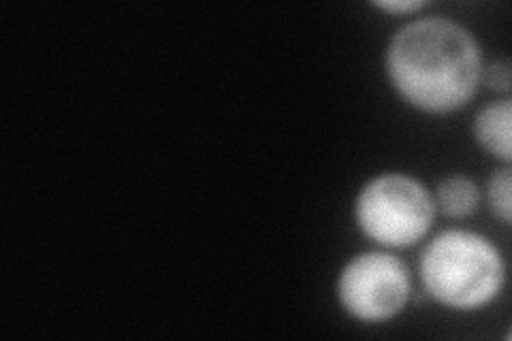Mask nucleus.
<instances>
[{
	"label": "nucleus",
	"mask_w": 512,
	"mask_h": 341,
	"mask_svg": "<svg viewBox=\"0 0 512 341\" xmlns=\"http://www.w3.org/2000/svg\"><path fill=\"white\" fill-rule=\"evenodd\" d=\"M335 292L350 318L380 324L406 310L412 280L402 258L387 250H370L352 256L342 267Z\"/></svg>",
	"instance_id": "4"
},
{
	"label": "nucleus",
	"mask_w": 512,
	"mask_h": 341,
	"mask_svg": "<svg viewBox=\"0 0 512 341\" xmlns=\"http://www.w3.org/2000/svg\"><path fill=\"white\" fill-rule=\"evenodd\" d=\"M510 186H512V180H510L508 165H504L498 171H493V175L489 177V182H487L489 207L493 211V216L500 218L504 224H510V211H512Z\"/></svg>",
	"instance_id": "7"
},
{
	"label": "nucleus",
	"mask_w": 512,
	"mask_h": 341,
	"mask_svg": "<svg viewBox=\"0 0 512 341\" xmlns=\"http://www.w3.org/2000/svg\"><path fill=\"white\" fill-rule=\"evenodd\" d=\"M384 71L399 99L429 116L468 105L485 64L472 32L448 18H421L399 28L384 52Z\"/></svg>",
	"instance_id": "1"
},
{
	"label": "nucleus",
	"mask_w": 512,
	"mask_h": 341,
	"mask_svg": "<svg viewBox=\"0 0 512 341\" xmlns=\"http://www.w3.org/2000/svg\"><path fill=\"white\" fill-rule=\"evenodd\" d=\"M510 120L512 105L508 99L485 105L476 113L472 133L476 143L493 158L510 165Z\"/></svg>",
	"instance_id": "5"
},
{
	"label": "nucleus",
	"mask_w": 512,
	"mask_h": 341,
	"mask_svg": "<svg viewBox=\"0 0 512 341\" xmlns=\"http://www.w3.org/2000/svg\"><path fill=\"white\" fill-rule=\"evenodd\" d=\"M419 275L427 295L453 312H478L500 297L506 282L502 252L485 235L448 229L431 239Z\"/></svg>",
	"instance_id": "2"
},
{
	"label": "nucleus",
	"mask_w": 512,
	"mask_h": 341,
	"mask_svg": "<svg viewBox=\"0 0 512 341\" xmlns=\"http://www.w3.org/2000/svg\"><path fill=\"white\" fill-rule=\"evenodd\" d=\"M434 218V194L406 173L372 177L355 201L359 231L376 246L391 250L416 246L431 231Z\"/></svg>",
	"instance_id": "3"
},
{
	"label": "nucleus",
	"mask_w": 512,
	"mask_h": 341,
	"mask_svg": "<svg viewBox=\"0 0 512 341\" xmlns=\"http://www.w3.org/2000/svg\"><path fill=\"white\" fill-rule=\"evenodd\" d=\"M427 3L423 0H382V3H374L376 9L387 11L391 15H412L416 11H421Z\"/></svg>",
	"instance_id": "8"
},
{
	"label": "nucleus",
	"mask_w": 512,
	"mask_h": 341,
	"mask_svg": "<svg viewBox=\"0 0 512 341\" xmlns=\"http://www.w3.org/2000/svg\"><path fill=\"white\" fill-rule=\"evenodd\" d=\"M436 209H440L446 218L463 220L472 216L478 203L480 192L478 186L466 175H448L438 184L436 197H434Z\"/></svg>",
	"instance_id": "6"
},
{
	"label": "nucleus",
	"mask_w": 512,
	"mask_h": 341,
	"mask_svg": "<svg viewBox=\"0 0 512 341\" xmlns=\"http://www.w3.org/2000/svg\"><path fill=\"white\" fill-rule=\"evenodd\" d=\"M487 75V81H489V86L495 90H502V92H506L508 90V86H510V69H508V62H498V64H493V67L487 71V73H483V77Z\"/></svg>",
	"instance_id": "9"
}]
</instances>
